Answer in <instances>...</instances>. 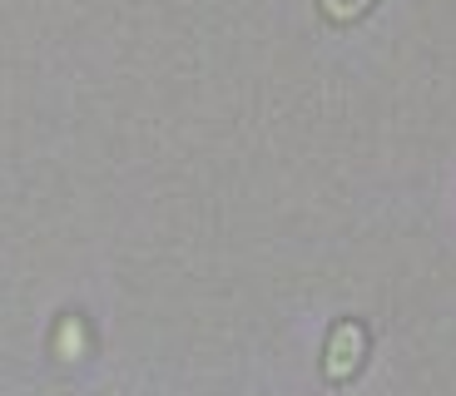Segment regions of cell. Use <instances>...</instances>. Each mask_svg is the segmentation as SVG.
<instances>
[{
	"mask_svg": "<svg viewBox=\"0 0 456 396\" xmlns=\"http://www.w3.org/2000/svg\"><path fill=\"white\" fill-rule=\"evenodd\" d=\"M362 352H367V332L357 327V322H338L332 327V337H328V376L332 382H347V376L362 367Z\"/></svg>",
	"mask_w": 456,
	"mask_h": 396,
	"instance_id": "1",
	"label": "cell"
},
{
	"mask_svg": "<svg viewBox=\"0 0 456 396\" xmlns=\"http://www.w3.org/2000/svg\"><path fill=\"white\" fill-rule=\"evenodd\" d=\"M372 5L377 0H322V15H328L332 25H353V20H362Z\"/></svg>",
	"mask_w": 456,
	"mask_h": 396,
	"instance_id": "2",
	"label": "cell"
}]
</instances>
